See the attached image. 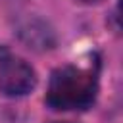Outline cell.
Here are the masks:
<instances>
[{"instance_id": "cell-1", "label": "cell", "mask_w": 123, "mask_h": 123, "mask_svg": "<svg viewBox=\"0 0 123 123\" xmlns=\"http://www.w3.org/2000/svg\"><path fill=\"white\" fill-rule=\"evenodd\" d=\"M98 92L96 75L88 69L65 65L52 73L46 104L54 110H86L94 104Z\"/></svg>"}, {"instance_id": "cell-2", "label": "cell", "mask_w": 123, "mask_h": 123, "mask_svg": "<svg viewBox=\"0 0 123 123\" xmlns=\"http://www.w3.org/2000/svg\"><path fill=\"white\" fill-rule=\"evenodd\" d=\"M35 85V69L10 50L0 48V92L6 96H25Z\"/></svg>"}, {"instance_id": "cell-3", "label": "cell", "mask_w": 123, "mask_h": 123, "mask_svg": "<svg viewBox=\"0 0 123 123\" xmlns=\"http://www.w3.org/2000/svg\"><path fill=\"white\" fill-rule=\"evenodd\" d=\"M77 2H81V4H98L102 0H77Z\"/></svg>"}, {"instance_id": "cell-4", "label": "cell", "mask_w": 123, "mask_h": 123, "mask_svg": "<svg viewBox=\"0 0 123 123\" xmlns=\"http://www.w3.org/2000/svg\"><path fill=\"white\" fill-rule=\"evenodd\" d=\"M54 123H67V121H54Z\"/></svg>"}]
</instances>
